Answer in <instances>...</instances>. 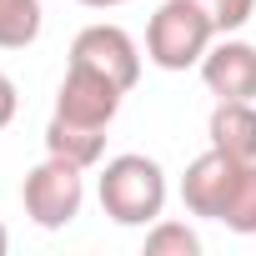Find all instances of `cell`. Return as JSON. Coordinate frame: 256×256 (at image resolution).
Masks as SVG:
<instances>
[{
	"instance_id": "cell-1",
	"label": "cell",
	"mask_w": 256,
	"mask_h": 256,
	"mask_svg": "<svg viewBox=\"0 0 256 256\" xmlns=\"http://www.w3.org/2000/svg\"><path fill=\"white\" fill-rule=\"evenodd\" d=\"M96 196H100V211L116 226H151V221H161L171 186H166V171H161L156 156L126 151V156H110L100 166Z\"/></svg>"
},
{
	"instance_id": "cell-2",
	"label": "cell",
	"mask_w": 256,
	"mask_h": 256,
	"mask_svg": "<svg viewBox=\"0 0 256 256\" xmlns=\"http://www.w3.org/2000/svg\"><path fill=\"white\" fill-rule=\"evenodd\" d=\"M216 26L196 0H166V6L146 20V60L161 70H191L211 50Z\"/></svg>"
},
{
	"instance_id": "cell-3",
	"label": "cell",
	"mask_w": 256,
	"mask_h": 256,
	"mask_svg": "<svg viewBox=\"0 0 256 256\" xmlns=\"http://www.w3.org/2000/svg\"><path fill=\"white\" fill-rule=\"evenodd\" d=\"M20 206L26 216L40 226V231H66L80 206H86V171L76 161H60V156H46L40 166L26 171L20 181Z\"/></svg>"
},
{
	"instance_id": "cell-4",
	"label": "cell",
	"mask_w": 256,
	"mask_h": 256,
	"mask_svg": "<svg viewBox=\"0 0 256 256\" xmlns=\"http://www.w3.org/2000/svg\"><path fill=\"white\" fill-rule=\"evenodd\" d=\"M70 66H86V70L116 80L120 90H136V80H141V50H136V40L126 36L120 26H106V20L86 26L70 40Z\"/></svg>"
},
{
	"instance_id": "cell-5",
	"label": "cell",
	"mask_w": 256,
	"mask_h": 256,
	"mask_svg": "<svg viewBox=\"0 0 256 256\" xmlns=\"http://www.w3.org/2000/svg\"><path fill=\"white\" fill-rule=\"evenodd\" d=\"M241 171H246V161H236V156H226V151H216V146H211L206 156H196V161L186 166V176H181V201H186V211L201 216V221H221V211H226V201H231Z\"/></svg>"
},
{
	"instance_id": "cell-6",
	"label": "cell",
	"mask_w": 256,
	"mask_h": 256,
	"mask_svg": "<svg viewBox=\"0 0 256 256\" xmlns=\"http://www.w3.org/2000/svg\"><path fill=\"white\" fill-rule=\"evenodd\" d=\"M196 70L216 100H256V46L251 40L216 36Z\"/></svg>"
},
{
	"instance_id": "cell-7",
	"label": "cell",
	"mask_w": 256,
	"mask_h": 256,
	"mask_svg": "<svg viewBox=\"0 0 256 256\" xmlns=\"http://www.w3.org/2000/svg\"><path fill=\"white\" fill-rule=\"evenodd\" d=\"M120 100H126V90L116 80H106V76H96L86 66H66V80L56 90V116L80 120V126H110Z\"/></svg>"
},
{
	"instance_id": "cell-8",
	"label": "cell",
	"mask_w": 256,
	"mask_h": 256,
	"mask_svg": "<svg viewBox=\"0 0 256 256\" xmlns=\"http://www.w3.org/2000/svg\"><path fill=\"white\" fill-rule=\"evenodd\" d=\"M206 136L216 151H226L236 161H256V100H216Z\"/></svg>"
},
{
	"instance_id": "cell-9",
	"label": "cell",
	"mask_w": 256,
	"mask_h": 256,
	"mask_svg": "<svg viewBox=\"0 0 256 256\" xmlns=\"http://www.w3.org/2000/svg\"><path fill=\"white\" fill-rule=\"evenodd\" d=\"M46 156L76 161L80 171L100 166L106 161V126H80V120L50 116V126H46Z\"/></svg>"
},
{
	"instance_id": "cell-10",
	"label": "cell",
	"mask_w": 256,
	"mask_h": 256,
	"mask_svg": "<svg viewBox=\"0 0 256 256\" xmlns=\"http://www.w3.org/2000/svg\"><path fill=\"white\" fill-rule=\"evenodd\" d=\"M40 26H46L40 0H0V50H26V46H36Z\"/></svg>"
},
{
	"instance_id": "cell-11",
	"label": "cell",
	"mask_w": 256,
	"mask_h": 256,
	"mask_svg": "<svg viewBox=\"0 0 256 256\" xmlns=\"http://www.w3.org/2000/svg\"><path fill=\"white\" fill-rule=\"evenodd\" d=\"M146 256H201V236L186 221H151L146 226Z\"/></svg>"
},
{
	"instance_id": "cell-12",
	"label": "cell",
	"mask_w": 256,
	"mask_h": 256,
	"mask_svg": "<svg viewBox=\"0 0 256 256\" xmlns=\"http://www.w3.org/2000/svg\"><path fill=\"white\" fill-rule=\"evenodd\" d=\"M221 226L236 236H256V161H246V171H241V181L221 211Z\"/></svg>"
},
{
	"instance_id": "cell-13",
	"label": "cell",
	"mask_w": 256,
	"mask_h": 256,
	"mask_svg": "<svg viewBox=\"0 0 256 256\" xmlns=\"http://www.w3.org/2000/svg\"><path fill=\"white\" fill-rule=\"evenodd\" d=\"M206 10V20L216 26V36H236L251 16H256V0H196Z\"/></svg>"
},
{
	"instance_id": "cell-14",
	"label": "cell",
	"mask_w": 256,
	"mask_h": 256,
	"mask_svg": "<svg viewBox=\"0 0 256 256\" xmlns=\"http://www.w3.org/2000/svg\"><path fill=\"white\" fill-rule=\"evenodd\" d=\"M16 110H20V90H16V80L0 70V131L16 120Z\"/></svg>"
},
{
	"instance_id": "cell-15",
	"label": "cell",
	"mask_w": 256,
	"mask_h": 256,
	"mask_svg": "<svg viewBox=\"0 0 256 256\" xmlns=\"http://www.w3.org/2000/svg\"><path fill=\"white\" fill-rule=\"evenodd\" d=\"M76 6H86V10H116V6H131V0H76Z\"/></svg>"
},
{
	"instance_id": "cell-16",
	"label": "cell",
	"mask_w": 256,
	"mask_h": 256,
	"mask_svg": "<svg viewBox=\"0 0 256 256\" xmlns=\"http://www.w3.org/2000/svg\"><path fill=\"white\" fill-rule=\"evenodd\" d=\"M10 251V231H6V221H0V256Z\"/></svg>"
}]
</instances>
